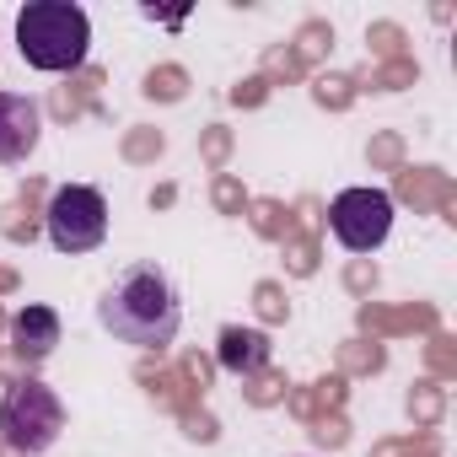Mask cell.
<instances>
[{"instance_id":"cell-8","label":"cell","mask_w":457,"mask_h":457,"mask_svg":"<svg viewBox=\"0 0 457 457\" xmlns=\"http://www.w3.org/2000/svg\"><path fill=\"white\" fill-rule=\"evenodd\" d=\"M270 355H275V345H270L264 328H243V323H232V328H220V339H215V361H220L226 371H237V377L264 371Z\"/></svg>"},{"instance_id":"cell-4","label":"cell","mask_w":457,"mask_h":457,"mask_svg":"<svg viewBox=\"0 0 457 457\" xmlns=\"http://www.w3.org/2000/svg\"><path fill=\"white\" fill-rule=\"evenodd\" d=\"M44 232H49V243L60 248V253H92V248H103V237H108V199H103V188H92V183H65V188H54V199H49V210H44Z\"/></svg>"},{"instance_id":"cell-2","label":"cell","mask_w":457,"mask_h":457,"mask_svg":"<svg viewBox=\"0 0 457 457\" xmlns=\"http://www.w3.org/2000/svg\"><path fill=\"white\" fill-rule=\"evenodd\" d=\"M17 49L33 71H81L92 54V17L76 0H28L17 12Z\"/></svg>"},{"instance_id":"cell-6","label":"cell","mask_w":457,"mask_h":457,"mask_svg":"<svg viewBox=\"0 0 457 457\" xmlns=\"http://www.w3.org/2000/svg\"><path fill=\"white\" fill-rule=\"evenodd\" d=\"M44 135V113L22 92H0V162H28Z\"/></svg>"},{"instance_id":"cell-7","label":"cell","mask_w":457,"mask_h":457,"mask_svg":"<svg viewBox=\"0 0 457 457\" xmlns=\"http://www.w3.org/2000/svg\"><path fill=\"white\" fill-rule=\"evenodd\" d=\"M60 345V312L44 307V302H28L12 312V350L22 361H49Z\"/></svg>"},{"instance_id":"cell-5","label":"cell","mask_w":457,"mask_h":457,"mask_svg":"<svg viewBox=\"0 0 457 457\" xmlns=\"http://www.w3.org/2000/svg\"><path fill=\"white\" fill-rule=\"evenodd\" d=\"M328 232L350 248V253H377L393 232V194L387 188H339L328 204Z\"/></svg>"},{"instance_id":"cell-1","label":"cell","mask_w":457,"mask_h":457,"mask_svg":"<svg viewBox=\"0 0 457 457\" xmlns=\"http://www.w3.org/2000/svg\"><path fill=\"white\" fill-rule=\"evenodd\" d=\"M97 323L113 339L135 345V350H167L183 328V307H178V291H172L167 270H156V264L119 270L113 286L97 302Z\"/></svg>"},{"instance_id":"cell-3","label":"cell","mask_w":457,"mask_h":457,"mask_svg":"<svg viewBox=\"0 0 457 457\" xmlns=\"http://www.w3.org/2000/svg\"><path fill=\"white\" fill-rule=\"evenodd\" d=\"M65 430V403L49 382L38 377H22L6 387V398H0V441H6L12 452L22 457H44Z\"/></svg>"}]
</instances>
